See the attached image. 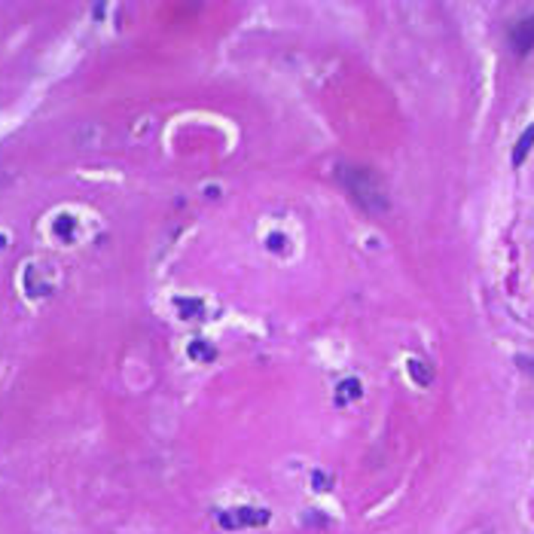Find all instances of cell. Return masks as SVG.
Here are the masks:
<instances>
[{"instance_id": "obj_9", "label": "cell", "mask_w": 534, "mask_h": 534, "mask_svg": "<svg viewBox=\"0 0 534 534\" xmlns=\"http://www.w3.org/2000/svg\"><path fill=\"white\" fill-rule=\"evenodd\" d=\"M464 534H492V525H474V528H467Z\"/></svg>"}, {"instance_id": "obj_3", "label": "cell", "mask_w": 534, "mask_h": 534, "mask_svg": "<svg viewBox=\"0 0 534 534\" xmlns=\"http://www.w3.org/2000/svg\"><path fill=\"white\" fill-rule=\"evenodd\" d=\"M510 46H513L516 56H528L534 49V12L522 15L513 25V31H510Z\"/></svg>"}, {"instance_id": "obj_1", "label": "cell", "mask_w": 534, "mask_h": 534, "mask_svg": "<svg viewBox=\"0 0 534 534\" xmlns=\"http://www.w3.org/2000/svg\"><path fill=\"white\" fill-rule=\"evenodd\" d=\"M336 181L342 183V190L358 202L360 211H367L369 217H382L388 214L391 199H388V187H385L382 174L369 165H354V162H345V165L336 168Z\"/></svg>"}, {"instance_id": "obj_5", "label": "cell", "mask_w": 534, "mask_h": 534, "mask_svg": "<svg viewBox=\"0 0 534 534\" xmlns=\"http://www.w3.org/2000/svg\"><path fill=\"white\" fill-rule=\"evenodd\" d=\"M409 373L419 385H431V369L424 367V360H409Z\"/></svg>"}, {"instance_id": "obj_2", "label": "cell", "mask_w": 534, "mask_h": 534, "mask_svg": "<svg viewBox=\"0 0 534 534\" xmlns=\"http://www.w3.org/2000/svg\"><path fill=\"white\" fill-rule=\"evenodd\" d=\"M269 510L262 507H232V510H223L220 516H217V522L223 525L226 531H242V528H262V525H269Z\"/></svg>"}, {"instance_id": "obj_8", "label": "cell", "mask_w": 534, "mask_h": 534, "mask_svg": "<svg viewBox=\"0 0 534 534\" xmlns=\"http://www.w3.org/2000/svg\"><path fill=\"white\" fill-rule=\"evenodd\" d=\"M177 306H181L183 312H187L183 318H196V315H202V306H199V303H187V299H177Z\"/></svg>"}, {"instance_id": "obj_4", "label": "cell", "mask_w": 534, "mask_h": 534, "mask_svg": "<svg viewBox=\"0 0 534 534\" xmlns=\"http://www.w3.org/2000/svg\"><path fill=\"white\" fill-rule=\"evenodd\" d=\"M531 147H534V126L525 128V131H522V137L516 141V147H513V165H522L525 156L531 153Z\"/></svg>"}, {"instance_id": "obj_6", "label": "cell", "mask_w": 534, "mask_h": 534, "mask_svg": "<svg viewBox=\"0 0 534 534\" xmlns=\"http://www.w3.org/2000/svg\"><path fill=\"white\" fill-rule=\"evenodd\" d=\"M52 232H56L58 238H71V232H74V220L67 214H61L58 220H56V226H52Z\"/></svg>"}, {"instance_id": "obj_7", "label": "cell", "mask_w": 534, "mask_h": 534, "mask_svg": "<svg viewBox=\"0 0 534 534\" xmlns=\"http://www.w3.org/2000/svg\"><path fill=\"white\" fill-rule=\"evenodd\" d=\"M190 354H192V358H205V360L214 358V351H211L208 345H202V342H192V345H190Z\"/></svg>"}, {"instance_id": "obj_10", "label": "cell", "mask_w": 534, "mask_h": 534, "mask_svg": "<svg viewBox=\"0 0 534 534\" xmlns=\"http://www.w3.org/2000/svg\"><path fill=\"white\" fill-rule=\"evenodd\" d=\"M519 363H522V367H525V369H531V373H534V358H522Z\"/></svg>"}]
</instances>
